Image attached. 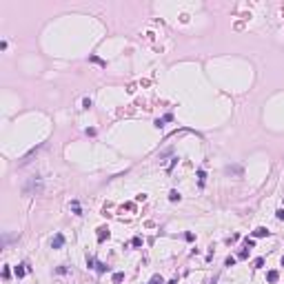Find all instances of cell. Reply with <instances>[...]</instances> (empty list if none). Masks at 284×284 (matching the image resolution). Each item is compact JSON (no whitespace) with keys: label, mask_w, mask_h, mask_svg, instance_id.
I'll return each instance as SVG.
<instances>
[{"label":"cell","mask_w":284,"mask_h":284,"mask_svg":"<svg viewBox=\"0 0 284 284\" xmlns=\"http://www.w3.org/2000/svg\"><path fill=\"white\" fill-rule=\"evenodd\" d=\"M40 189H42V182H40L38 178H31V180H29V184L22 189V193H25V195H31L33 191H40Z\"/></svg>","instance_id":"cell-1"},{"label":"cell","mask_w":284,"mask_h":284,"mask_svg":"<svg viewBox=\"0 0 284 284\" xmlns=\"http://www.w3.org/2000/svg\"><path fill=\"white\" fill-rule=\"evenodd\" d=\"M65 246V235L62 233H56L53 240H51V249H62Z\"/></svg>","instance_id":"cell-2"},{"label":"cell","mask_w":284,"mask_h":284,"mask_svg":"<svg viewBox=\"0 0 284 284\" xmlns=\"http://www.w3.org/2000/svg\"><path fill=\"white\" fill-rule=\"evenodd\" d=\"M105 238H109V229L107 226H100L98 229V242H105Z\"/></svg>","instance_id":"cell-3"},{"label":"cell","mask_w":284,"mask_h":284,"mask_svg":"<svg viewBox=\"0 0 284 284\" xmlns=\"http://www.w3.org/2000/svg\"><path fill=\"white\" fill-rule=\"evenodd\" d=\"M253 235H255V238H264V235H269V231H266L264 226H258V229L253 231Z\"/></svg>","instance_id":"cell-4"},{"label":"cell","mask_w":284,"mask_h":284,"mask_svg":"<svg viewBox=\"0 0 284 284\" xmlns=\"http://www.w3.org/2000/svg\"><path fill=\"white\" fill-rule=\"evenodd\" d=\"M278 278H280V273H278V271H269V273H266V280H269L271 284H273V282H278Z\"/></svg>","instance_id":"cell-5"},{"label":"cell","mask_w":284,"mask_h":284,"mask_svg":"<svg viewBox=\"0 0 284 284\" xmlns=\"http://www.w3.org/2000/svg\"><path fill=\"white\" fill-rule=\"evenodd\" d=\"M14 273H16V278H25L27 269H25V266H22V264H20V266H16V269H14Z\"/></svg>","instance_id":"cell-6"},{"label":"cell","mask_w":284,"mask_h":284,"mask_svg":"<svg viewBox=\"0 0 284 284\" xmlns=\"http://www.w3.org/2000/svg\"><path fill=\"white\" fill-rule=\"evenodd\" d=\"M71 211H73L75 215H80V202H78V200H73V202H71Z\"/></svg>","instance_id":"cell-7"},{"label":"cell","mask_w":284,"mask_h":284,"mask_svg":"<svg viewBox=\"0 0 284 284\" xmlns=\"http://www.w3.org/2000/svg\"><path fill=\"white\" fill-rule=\"evenodd\" d=\"M122 280H125V273H113V282L115 284H120Z\"/></svg>","instance_id":"cell-8"},{"label":"cell","mask_w":284,"mask_h":284,"mask_svg":"<svg viewBox=\"0 0 284 284\" xmlns=\"http://www.w3.org/2000/svg\"><path fill=\"white\" fill-rule=\"evenodd\" d=\"M149 284H164V280L160 278V275H153V278H151V282Z\"/></svg>","instance_id":"cell-9"},{"label":"cell","mask_w":284,"mask_h":284,"mask_svg":"<svg viewBox=\"0 0 284 284\" xmlns=\"http://www.w3.org/2000/svg\"><path fill=\"white\" fill-rule=\"evenodd\" d=\"M169 200H171V202H175V200H180V193H178V191H171V193H169Z\"/></svg>","instance_id":"cell-10"},{"label":"cell","mask_w":284,"mask_h":284,"mask_svg":"<svg viewBox=\"0 0 284 284\" xmlns=\"http://www.w3.org/2000/svg\"><path fill=\"white\" fill-rule=\"evenodd\" d=\"M244 244H246V249H253V246H255V240H251V238H244Z\"/></svg>","instance_id":"cell-11"},{"label":"cell","mask_w":284,"mask_h":284,"mask_svg":"<svg viewBox=\"0 0 284 284\" xmlns=\"http://www.w3.org/2000/svg\"><path fill=\"white\" fill-rule=\"evenodd\" d=\"M95 269H98V273H105V271H109V266H107V264H102V262H100V264L95 266Z\"/></svg>","instance_id":"cell-12"},{"label":"cell","mask_w":284,"mask_h":284,"mask_svg":"<svg viewBox=\"0 0 284 284\" xmlns=\"http://www.w3.org/2000/svg\"><path fill=\"white\" fill-rule=\"evenodd\" d=\"M198 178H200V184H204V178H206V173H204L202 169H200V171H198Z\"/></svg>","instance_id":"cell-13"},{"label":"cell","mask_w":284,"mask_h":284,"mask_svg":"<svg viewBox=\"0 0 284 284\" xmlns=\"http://www.w3.org/2000/svg\"><path fill=\"white\" fill-rule=\"evenodd\" d=\"M253 264H255V269H262V266H264V260H262V258H258V260L253 262Z\"/></svg>","instance_id":"cell-14"},{"label":"cell","mask_w":284,"mask_h":284,"mask_svg":"<svg viewBox=\"0 0 284 284\" xmlns=\"http://www.w3.org/2000/svg\"><path fill=\"white\" fill-rule=\"evenodd\" d=\"M131 244H133V246H142V238H133V240H131Z\"/></svg>","instance_id":"cell-15"},{"label":"cell","mask_w":284,"mask_h":284,"mask_svg":"<svg viewBox=\"0 0 284 284\" xmlns=\"http://www.w3.org/2000/svg\"><path fill=\"white\" fill-rule=\"evenodd\" d=\"M184 240H186V242H193L195 235H193V233H184Z\"/></svg>","instance_id":"cell-16"},{"label":"cell","mask_w":284,"mask_h":284,"mask_svg":"<svg viewBox=\"0 0 284 284\" xmlns=\"http://www.w3.org/2000/svg\"><path fill=\"white\" fill-rule=\"evenodd\" d=\"M82 107H85V109H89V107H91V100L85 98V100H82Z\"/></svg>","instance_id":"cell-17"},{"label":"cell","mask_w":284,"mask_h":284,"mask_svg":"<svg viewBox=\"0 0 284 284\" xmlns=\"http://www.w3.org/2000/svg\"><path fill=\"white\" fill-rule=\"evenodd\" d=\"M229 173H242V169H240V167H233V169H231L229 167Z\"/></svg>","instance_id":"cell-18"},{"label":"cell","mask_w":284,"mask_h":284,"mask_svg":"<svg viewBox=\"0 0 284 284\" xmlns=\"http://www.w3.org/2000/svg\"><path fill=\"white\" fill-rule=\"evenodd\" d=\"M275 215H278V220H284V209H278V213H275Z\"/></svg>","instance_id":"cell-19"},{"label":"cell","mask_w":284,"mask_h":284,"mask_svg":"<svg viewBox=\"0 0 284 284\" xmlns=\"http://www.w3.org/2000/svg\"><path fill=\"white\" fill-rule=\"evenodd\" d=\"M246 255H249V251H246V249H244V251H240V255H238V258H240V260H244V258H246Z\"/></svg>","instance_id":"cell-20"},{"label":"cell","mask_w":284,"mask_h":284,"mask_svg":"<svg viewBox=\"0 0 284 284\" xmlns=\"http://www.w3.org/2000/svg\"><path fill=\"white\" fill-rule=\"evenodd\" d=\"M93 264H95L93 258H87V266H89V269H93Z\"/></svg>","instance_id":"cell-21"},{"label":"cell","mask_w":284,"mask_h":284,"mask_svg":"<svg viewBox=\"0 0 284 284\" xmlns=\"http://www.w3.org/2000/svg\"><path fill=\"white\" fill-rule=\"evenodd\" d=\"M235 264V258H226V266H233Z\"/></svg>","instance_id":"cell-22"},{"label":"cell","mask_w":284,"mask_h":284,"mask_svg":"<svg viewBox=\"0 0 284 284\" xmlns=\"http://www.w3.org/2000/svg\"><path fill=\"white\" fill-rule=\"evenodd\" d=\"M169 284H178V280H171V282H169Z\"/></svg>","instance_id":"cell-23"},{"label":"cell","mask_w":284,"mask_h":284,"mask_svg":"<svg viewBox=\"0 0 284 284\" xmlns=\"http://www.w3.org/2000/svg\"><path fill=\"white\" fill-rule=\"evenodd\" d=\"M282 266H284V255H282Z\"/></svg>","instance_id":"cell-24"}]
</instances>
